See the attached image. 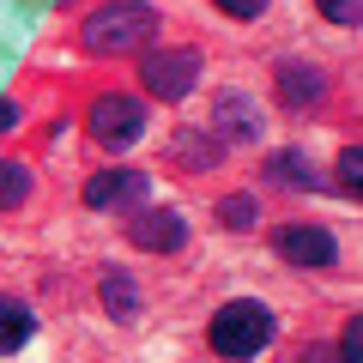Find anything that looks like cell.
<instances>
[{
	"instance_id": "cell-6",
	"label": "cell",
	"mask_w": 363,
	"mask_h": 363,
	"mask_svg": "<svg viewBox=\"0 0 363 363\" xmlns=\"http://www.w3.org/2000/svg\"><path fill=\"white\" fill-rule=\"evenodd\" d=\"M267 133V116L248 91H218L212 97V140L218 145H255Z\"/></svg>"
},
{
	"instance_id": "cell-14",
	"label": "cell",
	"mask_w": 363,
	"mask_h": 363,
	"mask_svg": "<svg viewBox=\"0 0 363 363\" xmlns=\"http://www.w3.org/2000/svg\"><path fill=\"white\" fill-rule=\"evenodd\" d=\"M30 194H37V176H30V164H18V157H0V212L25 206Z\"/></svg>"
},
{
	"instance_id": "cell-3",
	"label": "cell",
	"mask_w": 363,
	"mask_h": 363,
	"mask_svg": "<svg viewBox=\"0 0 363 363\" xmlns=\"http://www.w3.org/2000/svg\"><path fill=\"white\" fill-rule=\"evenodd\" d=\"M145 121H152V109H145L133 91H104V97L85 109V128H91V140L104 145V152H128V145H140Z\"/></svg>"
},
{
	"instance_id": "cell-11",
	"label": "cell",
	"mask_w": 363,
	"mask_h": 363,
	"mask_svg": "<svg viewBox=\"0 0 363 363\" xmlns=\"http://www.w3.org/2000/svg\"><path fill=\"white\" fill-rule=\"evenodd\" d=\"M260 176H267L272 188H291V194H309V188H321V176L309 169V157H303V152H272L267 164H260Z\"/></svg>"
},
{
	"instance_id": "cell-7",
	"label": "cell",
	"mask_w": 363,
	"mask_h": 363,
	"mask_svg": "<svg viewBox=\"0 0 363 363\" xmlns=\"http://www.w3.org/2000/svg\"><path fill=\"white\" fill-rule=\"evenodd\" d=\"M128 242L140 248V255H182L188 218H182V206H145V212L128 218Z\"/></svg>"
},
{
	"instance_id": "cell-1",
	"label": "cell",
	"mask_w": 363,
	"mask_h": 363,
	"mask_svg": "<svg viewBox=\"0 0 363 363\" xmlns=\"http://www.w3.org/2000/svg\"><path fill=\"white\" fill-rule=\"evenodd\" d=\"M79 37L91 55H133L157 37V6L152 0H104L97 13H85Z\"/></svg>"
},
{
	"instance_id": "cell-22",
	"label": "cell",
	"mask_w": 363,
	"mask_h": 363,
	"mask_svg": "<svg viewBox=\"0 0 363 363\" xmlns=\"http://www.w3.org/2000/svg\"><path fill=\"white\" fill-rule=\"evenodd\" d=\"M303 363H327V345H309V357H303Z\"/></svg>"
},
{
	"instance_id": "cell-18",
	"label": "cell",
	"mask_w": 363,
	"mask_h": 363,
	"mask_svg": "<svg viewBox=\"0 0 363 363\" xmlns=\"http://www.w3.org/2000/svg\"><path fill=\"white\" fill-rule=\"evenodd\" d=\"M339 363H363V327L345 321V333H339Z\"/></svg>"
},
{
	"instance_id": "cell-15",
	"label": "cell",
	"mask_w": 363,
	"mask_h": 363,
	"mask_svg": "<svg viewBox=\"0 0 363 363\" xmlns=\"http://www.w3.org/2000/svg\"><path fill=\"white\" fill-rule=\"evenodd\" d=\"M255 218H260L255 194H224L218 200V224H224V230H255Z\"/></svg>"
},
{
	"instance_id": "cell-13",
	"label": "cell",
	"mask_w": 363,
	"mask_h": 363,
	"mask_svg": "<svg viewBox=\"0 0 363 363\" xmlns=\"http://www.w3.org/2000/svg\"><path fill=\"white\" fill-rule=\"evenodd\" d=\"M97 297H104L109 321H140V309H145L140 285H133L128 272H104V279H97Z\"/></svg>"
},
{
	"instance_id": "cell-17",
	"label": "cell",
	"mask_w": 363,
	"mask_h": 363,
	"mask_svg": "<svg viewBox=\"0 0 363 363\" xmlns=\"http://www.w3.org/2000/svg\"><path fill=\"white\" fill-rule=\"evenodd\" d=\"M315 13H321V18H333V25H357V18H363V0H315Z\"/></svg>"
},
{
	"instance_id": "cell-2",
	"label": "cell",
	"mask_w": 363,
	"mask_h": 363,
	"mask_svg": "<svg viewBox=\"0 0 363 363\" xmlns=\"http://www.w3.org/2000/svg\"><path fill=\"white\" fill-rule=\"evenodd\" d=\"M272 333H279V321H272V309H267V303H255V297L224 303V309L212 315V327H206L212 351H218L224 363H255L260 351L272 345Z\"/></svg>"
},
{
	"instance_id": "cell-16",
	"label": "cell",
	"mask_w": 363,
	"mask_h": 363,
	"mask_svg": "<svg viewBox=\"0 0 363 363\" xmlns=\"http://www.w3.org/2000/svg\"><path fill=\"white\" fill-rule=\"evenodd\" d=\"M339 188H345V200L363 194V152H357V145H345V152H339Z\"/></svg>"
},
{
	"instance_id": "cell-5",
	"label": "cell",
	"mask_w": 363,
	"mask_h": 363,
	"mask_svg": "<svg viewBox=\"0 0 363 363\" xmlns=\"http://www.w3.org/2000/svg\"><path fill=\"white\" fill-rule=\"evenodd\" d=\"M272 91H279V109H291V116H315V109L333 97V73H327L321 61L291 55V61L272 67Z\"/></svg>"
},
{
	"instance_id": "cell-9",
	"label": "cell",
	"mask_w": 363,
	"mask_h": 363,
	"mask_svg": "<svg viewBox=\"0 0 363 363\" xmlns=\"http://www.w3.org/2000/svg\"><path fill=\"white\" fill-rule=\"evenodd\" d=\"M145 194H152V176H145V169H97V176L85 182V206L91 212H128V206H140Z\"/></svg>"
},
{
	"instance_id": "cell-10",
	"label": "cell",
	"mask_w": 363,
	"mask_h": 363,
	"mask_svg": "<svg viewBox=\"0 0 363 363\" xmlns=\"http://www.w3.org/2000/svg\"><path fill=\"white\" fill-rule=\"evenodd\" d=\"M164 157H169L176 169H194V176H206V169L224 157V145L212 140V133H200V128H176V133H169V145H164Z\"/></svg>"
},
{
	"instance_id": "cell-12",
	"label": "cell",
	"mask_w": 363,
	"mask_h": 363,
	"mask_svg": "<svg viewBox=\"0 0 363 363\" xmlns=\"http://www.w3.org/2000/svg\"><path fill=\"white\" fill-rule=\"evenodd\" d=\"M30 333H37V315H30V303L0 291V357L25 351V339H30Z\"/></svg>"
},
{
	"instance_id": "cell-4",
	"label": "cell",
	"mask_w": 363,
	"mask_h": 363,
	"mask_svg": "<svg viewBox=\"0 0 363 363\" xmlns=\"http://www.w3.org/2000/svg\"><path fill=\"white\" fill-rule=\"evenodd\" d=\"M200 67H206L200 49H145L140 55V85L157 104H182V97L200 85Z\"/></svg>"
},
{
	"instance_id": "cell-8",
	"label": "cell",
	"mask_w": 363,
	"mask_h": 363,
	"mask_svg": "<svg viewBox=\"0 0 363 363\" xmlns=\"http://www.w3.org/2000/svg\"><path fill=\"white\" fill-rule=\"evenodd\" d=\"M272 255L291 267H333L339 260V236L327 224H279L272 230Z\"/></svg>"
},
{
	"instance_id": "cell-20",
	"label": "cell",
	"mask_w": 363,
	"mask_h": 363,
	"mask_svg": "<svg viewBox=\"0 0 363 363\" xmlns=\"http://www.w3.org/2000/svg\"><path fill=\"white\" fill-rule=\"evenodd\" d=\"M18 121H25V109H18L13 97H6V91H0V133H13Z\"/></svg>"
},
{
	"instance_id": "cell-19",
	"label": "cell",
	"mask_w": 363,
	"mask_h": 363,
	"mask_svg": "<svg viewBox=\"0 0 363 363\" xmlns=\"http://www.w3.org/2000/svg\"><path fill=\"white\" fill-rule=\"evenodd\" d=\"M218 13H230V18H260L267 13V0H212Z\"/></svg>"
},
{
	"instance_id": "cell-21",
	"label": "cell",
	"mask_w": 363,
	"mask_h": 363,
	"mask_svg": "<svg viewBox=\"0 0 363 363\" xmlns=\"http://www.w3.org/2000/svg\"><path fill=\"white\" fill-rule=\"evenodd\" d=\"M18 13H49V6H61V0H13Z\"/></svg>"
}]
</instances>
